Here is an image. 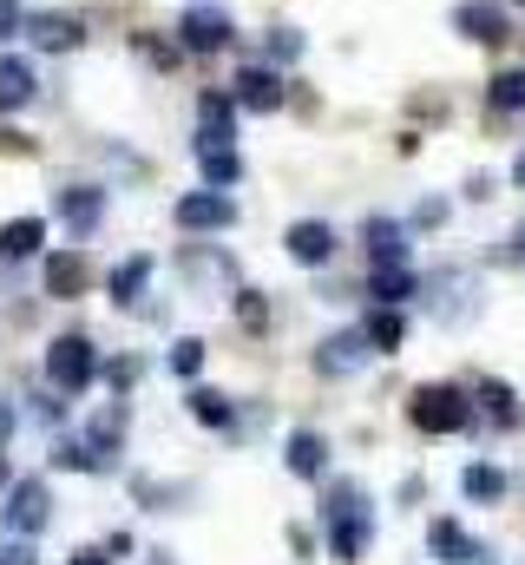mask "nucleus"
<instances>
[{
    "instance_id": "7c9ffc66",
    "label": "nucleus",
    "mask_w": 525,
    "mask_h": 565,
    "mask_svg": "<svg viewBox=\"0 0 525 565\" xmlns=\"http://www.w3.org/2000/svg\"><path fill=\"white\" fill-rule=\"evenodd\" d=\"M269 53H276V60H296V53H302V33H296V26H276Z\"/></svg>"
},
{
    "instance_id": "cd10ccee",
    "label": "nucleus",
    "mask_w": 525,
    "mask_h": 565,
    "mask_svg": "<svg viewBox=\"0 0 525 565\" xmlns=\"http://www.w3.org/2000/svg\"><path fill=\"white\" fill-rule=\"evenodd\" d=\"M60 467H73V473H106L113 454H99V447H60Z\"/></svg>"
},
{
    "instance_id": "f03ea898",
    "label": "nucleus",
    "mask_w": 525,
    "mask_h": 565,
    "mask_svg": "<svg viewBox=\"0 0 525 565\" xmlns=\"http://www.w3.org/2000/svg\"><path fill=\"white\" fill-rule=\"evenodd\" d=\"M407 422L420 427V434H460V427L473 422V395L427 382V388H414V395H407Z\"/></svg>"
},
{
    "instance_id": "6ab92c4d",
    "label": "nucleus",
    "mask_w": 525,
    "mask_h": 565,
    "mask_svg": "<svg viewBox=\"0 0 525 565\" xmlns=\"http://www.w3.org/2000/svg\"><path fill=\"white\" fill-rule=\"evenodd\" d=\"M197 171L211 178V191H224V184H237V178H244V164H237V151H231V145H204V139H197Z\"/></svg>"
},
{
    "instance_id": "58836bf2",
    "label": "nucleus",
    "mask_w": 525,
    "mask_h": 565,
    "mask_svg": "<svg viewBox=\"0 0 525 565\" xmlns=\"http://www.w3.org/2000/svg\"><path fill=\"white\" fill-rule=\"evenodd\" d=\"M0 480H7V460H0Z\"/></svg>"
},
{
    "instance_id": "e433bc0d",
    "label": "nucleus",
    "mask_w": 525,
    "mask_h": 565,
    "mask_svg": "<svg viewBox=\"0 0 525 565\" xmlns=\"http://www.w3.org/2000/svg\"><path fill=\"white\" fill-rule=\"evenodd\" d=\"M513 257H519V264H525V224H519V231H513Z\"/></svg>"
},
{
    "instance_id": "412c9836",
    "label": "nucleus",
    "mask_w": 525,
    "mask_h": 565,
    "mask_svg": "<svg viewBox=\"0 0 525 565\" xmlns=\"http://www.w3.org/2000/svg\"><path fill=\"white\" fill-rule=\"evenodd\" d=\"M460 493H467V500H480V507H493V500H506V473H500V467H486V460H473V467L460 473Z\"/></svg>"
},
{
    "instance_id": "bb28decb",
    "label": "nucleus",
    "mask_w": 525,
    "mask_h": 565,
    "mask_svg": "<svg viewBox=\"0 0 525 565\" xmlns=\"http://www.w3.org/2000/svg\"><path fill=\"white\" fill-rule=\"evenodd\" d=\"M486 99H493V113H525V66H506Z\"/></svg>"
},
{
    "instance_id": "9b49d317",
    "label": "nucleus",
    "mask_w": 525,
    "mask_h": 565,
    "mask_svg": "<svg viewBox=\"0 0 525 565\" xmlns=\"http://www.w3.org/2000/svg\"><path fill=\"white\" fill-rule=\"evenodd\" d=\"M237 106H250V113H276V106H282V79H276L269 66H244V73H237Z\"/></svg>"
},
{
    "instance_id": "4468645a",
    "label": "nucleus",
    "mask_w": 525,
    "mask_h": 565,
    "mask_svg": "<svg viewBox=\"0 0 525 565\" xmlns=\"http://www.w3.org/2000/svg\"><path fill=\"white\" fill-rule=\"evenodd\" d=\"M26 33H33V46H46V53H73V46H79V20H66V13H33Z\"/></svg>"
},
{
    "instance_id": "a211bd4d",
    "label": "nucleus",
    "mask_w": 525,
    "mask_h": 565,
    "mask_svg": "<svg viewBox=\"0 0 525 565\" xmlns=\"http://www.w3.org/2000/svg\"><path fill=\"white\" fill-rule=\"evenodd\" d=\"M231 119H237V99H224V93H204V99H197L204 145H231Z\"/></svg>"
},
{
    "instance_id": "a878e982",
    "label": "nucleus",
    "mask_w": 525,
    "mask_h": 565,
    "mask_svg": "<svg viewBox=\"0 0 525 565\" xmlns=\"http://www.w3.org/2000/svg\"><path fill=\"white\" fill-rule=\"evenodd\" d=\"M368 296L388 302V309H400V302L414 296V270H407V264H400V270H375V277H368Z\"/></svg>"
},
{
    "instance_id": "5701e85b",
    "label": "nucleus",
    "mask_w": 525,
    "mask_h": 565,
    "mask_svg": "<svg viewBox=\"0 0 525 565\" xmlns=\"http://www.w3.org/2000/svg\"><path fill=\"white\" fill-rule=\"evenodd\" d=\"M144 282H151V257H126V264L113 270V302H119V309H131V302L144 296Z\"/></svg>"
},
{
    "instance_id": "f8f14e48",
    "label": "nucleus",
    "mask_w": 525,
    "mask_h": 565,
    "mask_svg": "<svg viewBox=\"0 0 525 565\" xmlns=\"http://www.w3.org/2000/svg\"><path fill=\"white\" fill-rule=\"evenodd\" d=\"M289 473H296V480H322V473H329V440L309 434V427L289 434Z\"/></svg>"
},
{
    "instance_id": "dca6fc26",
    "label": "nucleus",
    "mask_w": 525,
    "mask_h": 565,
    "mask_svg": "<svg viewBox=\"0 0 525 565\" xmlns=\"http://www.w3.org/2000/svg\"><path fill=\"white\" fill-rule=\"evenodd\" d=\"M86 277H93V264H86L79 250H60V257L46 264V289H53L60 302H73V296L86 289Z\"/></svg>"
},
{
    "instance_id": "c756f323",
    "label": "nucleus",
    "mask_w": 525,
    "mask_h": 565,
    "mask_svg": "<svg viewBox=\"0 0 525 565\" xmlns=\"http://www.w3.org/2000/svg\"><path fill=\"white\" fill-rule=\"evenodd\" d=\"M237 316H244V329H262V322H269V302H262L257 289H244V296H237Z\"/></svg>"
},
{
    "instance_id": "c9c22d12",
    "label": "nucleus",
    "mask_w": 525,
    "mask_h": 565,
    "mask_svg": "<svg viewBox=\"0 0 525 565\" xmlns=\"http://www.w3.org/2000/svg\"><path fill=\"white\" fill-rule=\"evenodd\" d=\"M460 565H493V559H486V546H473V553H467Z\"/></svg>"
},
{
    "instance_id": "9d476101",
    "label": "nucleus",
    "mask_w": 525,
    "mask_h": 565,
    "mask_svg": "<svg viewBox=\"0 0 525 565\" xmlns=\"http://www.w3.org/2000/svg\"><path fill=\"white\" fill-rule=\"evenodd\" d=\"M362 362H368L362 329H342V335H329V342L315 349V369H322V375H349V369H362Z\"/></svg>"
},
{
    "instance_id": "ea45409f",
    "label": "nucleus",
    "mask_w": 525,
    "mask_h": 565,
    "mask_svg": "<svg viewBox=\"0 0 525 565\" xmlns=\"http://www.w3.org/2000/svg\"><path fill=\"white\" fill-rule=\"evenodd\" d=\"M151 565H171V559H151Z\"/></svg>"
},
{
    "instance_id": "a19ab883",
    "label": "nucleus",
    "mask_w": 525,
    "mask_h": 565,
    "mask_svg": "<svg viewBox=\"0 0 525 565\" xmlns=\"http://www.w3.org/2000/svg\"><path fill=\"white\" fill-rule=\"evenodd\" d=\"M519 7H525V0H519Z\"/></svg>"
},
{
    "instance_id": "ddd939ff",
    "label": "nucleus",
    "mask_w": 525,
    "mask_h": 565,
    "mask_svg": "<svg viewBox=\"0 0 525 565\" xmlns=\"http://www.w3.org/2000/svg\"><path fill=\"white\" fill-rule=\"evenodd\" d=\"M362 342H368V355H394V349L407 342V316L382 302V309H375V316L362 322Z\"/></svg>"
},
{
    "instance_id": "aec40b11",
    "label": "nucleus",
    "mask_w": 525,
    "mask_h": 565,
    "mask_svg": "<svg viewBox=\"0 0 525 565\" xmlns=\"http://www.w3.org/2000/svg\"><path fill=\"white\" fill-rule=\"evenodd\" d=\"M427 546H433V559L440 565H460L467 553H473V540H467L460 520H433V526H427Z\"/></svg>"
},
{
    "instance_id": "4c0bfd02",
    "label": "nucleus",
    "mask_w": 525,
    "mask_h": 565,
    "mask_svg": "<svg viewBox=\"0 0 525 565\" xmlns=\"http://www.w3.org/2000/svg\"><path fill=\"white\" fill-rule=\"evenodd\" d=\"M513 178H519V184H525V151H519V158H513Z\"/></svg>"
},
{
    "instance_id": "c85d7f7f",
    "label": "nucleus",
    "mask_w": 525,
    "mask_h": 565,
    "mask_svg": "<svg viewBox=\"0 0 525 565\" xmlns=\"http://www.w3.org/2000/svg\"><path fill=\"white\" fill-rule=\"evenodd\" d=\"M171 369H178V375H197V369H204V342H197V335L171 342Z\"/></svg>"
},
{
    "instance_id": "7ed1b4c3",
    "label": "nucleus",
    "mask_w": 525,
    "mask_h": 565,
    "mask_svg": "<svg viewBox=\"0 0 525 565\" xmlns=\"http://www.w3.org/2000/svg\"><path fill=\"white\" fill-rule=\"evenodd\" d=\"M46 375H53L60 395H86L93 375H99V349H93L86 335H60V342L46 349Z\"/></svg>"
},
{
    "instance_id": "423d86ee",
    "label": "nucleus",
    "mask_w": 525,
    "mask_h": 565,
    "mask_svg": "<svg viewBox=\"0 0 525 565\" xmlns=\"http://www.w3.org/2000/svg\"><path fill=\"white\" fill-rule=\"evenodd\" d=\"M178 33H184V53H217V46H231V20H224L217 7H191V13L178 20Z\"/></svg>"
},
{
    "instance_id": "2eb2a0df",
    "label": "nucleus",
    "mask_w": 525,
    "mask_h": 565,
    "mask_svg": "<svg viewBox=\"0 0 525 565\" xmlns=\"http://www.w3.org/2000/svg\"><path fill=\"white\" fill-rule=\"evenodd\" d=\"M289 257L296 264H329L335 257V231L329 224H289Z\"/></svg>"
},
{
    "instance_id": "f257e3e1",
    "label": "nucleus",
    "mask_w": 525,
    "mask_h": 565,
    "mask_svg": "<svg viewBox=\"0 0 525 565\" xmlns=\"http://www.w3.org/2000/svg\"><path fill=\"white\" fill-rule=\"evenodd\" d=\"M375 540V520H368V500H362V487H335V500H329V553L342 565L362 559V546Z\"/></svg>"
},
{
    "instance_id": "2f4dec72",
    "label": "nucleus",
    "mask_w": 525,
    "mask_h": 565,
    "mask_svg": "<svg viewBox=\"0 0 525 565\" xmlns=\"http://www.w3.org/2000/svg\"><path fill=\"white\" fill-rule=\"evenodd\" d=\"M66 565H113V559H106V546H79Z\"/></svg>"
},
{
    "instance_id": "473e14b6",
    "label": "nucleus",
    "mask_w": 525,
    "mask_h": 565,
    "mask_svg": "<svg viewBox=\"0 0 525 565\" xmlns=\"http://www.w3.org/2000/svg\"><path fill=\"white\" fill-rule=\"evenodd\" d=\"M0 565H33V546H26V540H20V546H7V553H0Z\"/></svg>"
},
{
    "instance_id": "6e6552de",
    "label": "nucleus",
    "mask_w": 525,
    "mask_h": 565,
    "mask_svg": "<svg viewBox=\"0 0 525 565\" xmlns=\"http://www.w3.org/2000/svg\"><path fill=\"white\" fill-rule=\"evenodd\" d=\"M362 244H368V270H400L407 264V231L388 217H368L362 224Z\"/></svg>"
},
{
    "instance_id": "f704fd0d",
    "label": "nucleus",
    "mask_w": 525,
    "mask_h": 565,
    "mask_svg": "<svg viewBox=\"0 0 525 565\" xmlns=\"http://www.w3.org/2000/svg\"><path fill=\"white\" fill-rule=\"evenodd\" d=\"M7 434H13V408L0 402V447H7Z\"/></svg>"
},
{
    "instance_id": "0eeeda50",
    "label": "nucleus",
    "mask_w": 525,
    "mask_h": 565,
    "mask_svg": "<svg viewBox=\"0 0 525 565\" xmlns=\"http://www.w3.org/2000/svg\"><path fill=\"white\" fill-rule=\"evenodd\" d=\"M237 217V204L224 198V191H191V198H178V224L184 231H224Z\"/></svg>"
},
{
    "instance_id": "72a5a7b5",
    "label": "nucleus",
    "mask_w": 525,
    "mask_h": 565,
    "mask_svg": "<svg viewBox=\"0 0 525 565\" xmlns=\"http://www.w3.org/2000/svg\"><path fill=\"white\" fill-rule=\"evenodd\" d=\"M13 26H20V7H13V0H0V33H13Z\"/></svg>"
},
{
    "instance_id": "b1692460",
    "label": "nucleus",
    "mask_w": 525,
    "mask_h": 565,
    "mask_svg": "<svg viewBox=\"0 0 525 565\" xmlns=\"http://www.w3.org/2000/svg\"><path fill=\"white\" fill-rule=\"evenodd\" d=\"M480 408H486L493 427H519V395L506 382H480Z\"/></svg>"
},
{
    "instance_id": "f3484780",
    "label": "nucleus",
    "mask_w": 525,
    "mask_h": 565,
    "mask_svg": "<svg viewBox=\"0 0 525 565\" xmlns=\"http://www.w3.org/2000/svg\"><path fill=\"white\" fill-rule=\"evenodd\" d=\"M40 244H46V224H40V217H13V224H0V257H7V264L33 257Z\"/></svg>"
},
{
    "instance_id": "39448f33",
    "label": "nucleus",
    "mask_w": 525,
    "mask_h": 565,
    "mask_svg": "<svg viewBox=\"0 0 525 565\" xmlns=\"http://www.w3.org/2000/svg\"><path fill=\"white\" fill-rule=\"evenodd\" d=\"M453 33L473 40V46H500V40H506V7H493V0H460V7H453Z\"/></svg>"
},
{
    "instance_id": "20e7f679",
    "label": "nucleus",
    "mask_w": 525,
    "mask_h": 565,
    "mask_svg": "<svg viewBox=\"0 0 525 565\" xmlns=\"http://www.w3.org/2000/svg\"><path fill=\"white\" fill-rule=\"evenodd\" d=\"M0 520H7L20 540L46 533V520H53V493H46V480H13V487H7V507H0Z\"/></svg>"
},
{
    "instance_id": "393cba45",
    "label": "nucleus",
    "mask_w": 525,
    "mask_h": 565,
    "mask_svg": "<svg viewBox=\"0 0 525 565\" xmlns=\"http://www.w3.org/2000/svg\"><path fill=\"white\" fill-rule=\"evenodd\" d=\"M184 402H191V422H204V427H231V415H237L231 395H217V388H191Z\"/></svg>"
},
{
    "instance_id": "1a4fd4ad",
    "label": "nucleus",
    "mask_w": 525,
    "mask_h": 565,
    "mask_svg": "<svg viewBox=\"0 0 525 565\" xmlns=\"http://www.w3.org/2000/svg\"><path fill=\"white\" fill-rule=\"evenodd\" d=\"M60 217L73 224V237H93V224L106 217V191H93V184H73V191H60Z\"/></svg>"
},
{
    "instance_id": "4be33fe9",
    "label": "nucleus",
    "mask_w": 525,
    "mask_h": 565,
    "mask_svg": "<svg viewBox=\"0 0 525 565\" xmlns=\"http://www.w3.org/2000/svg\"><path fill=\"white\" fill-rule=\"evenodd\" d=\"M33 99V66L26 60H0V113H20Z\"/></svg>"
}]
</instances>
